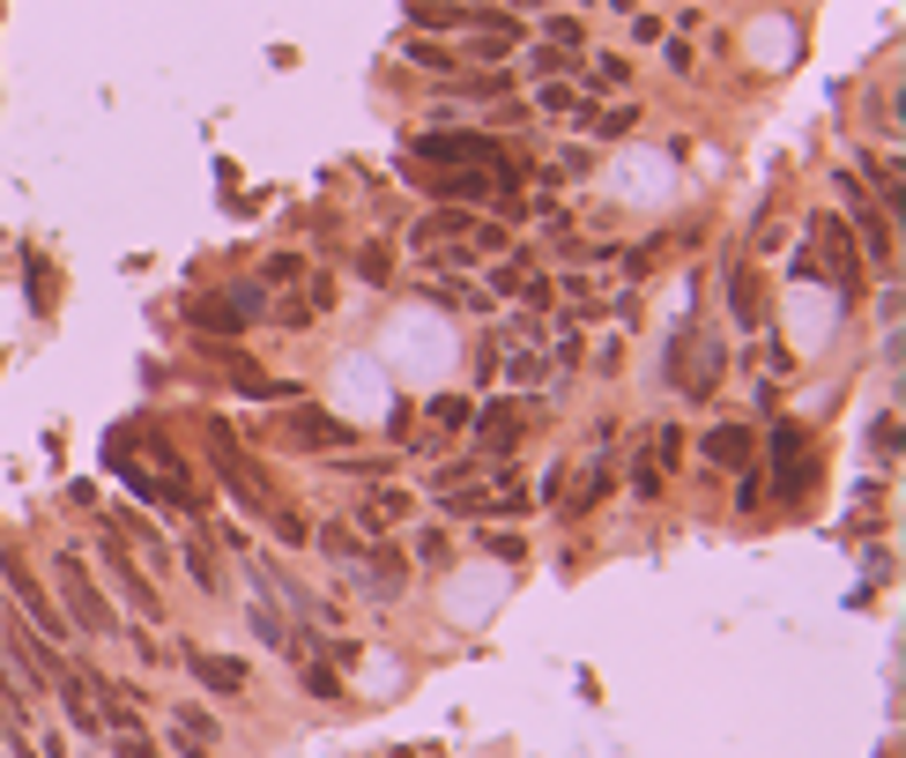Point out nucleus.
<instances>
[{
  "label": "nucleus",
  "instance_id": "obj_25",
  "mask_svg": "<svg viewBox=\"0 0 906 758\" xmlns=\"http://www.w3.org/2000/svg\"><path fill=\"white\" fill-rule=\"evenodd\" d=\"M409 60H417L424 74H439V82H446V74H454V52H446L439 38H409Z\"/></svg>",
  "mask_w": 906,
  "mask_h": 758
},
{
  "label": "nucleus",
  "instance_id": "obj_46",
  "mask_svg": "<svg viewBox=\"0 0 906 758\" xmlns=\"http://www.w3.org/2000/svg\"><path fill=\"white\" fill-rule=\"evenodd\" d=\"M357 269H365L371 283H387V245H365V261H357Z\"/></svg>",
  "mask_w": 906,
  "mask_h": 758
},
{
  "label": "nucleus",
  "instance_id": "obj_17",
  "mask_svg": "<svg viewBox=\"0 0 906 758\" xmlns=\"http://www.w3.org/2000/svg\"><path fill=\"white\" fill-rule=\"evenodd\" d=\"M446 90H454V98H468V104H498V98H506V74H498V68L446 74Z\"/></svg>",
  "mask_w": 906,
  "mask_h": 758
},
{
  "label": "nucleus",
  "instance_id": "obj_34",
  "mask_svg": "<svg viewBox=\"0 0 906 758\" xmlns=\"http://www.w3.org/2000/svg\"><path fill=\"white\" fill-rule=\"evenodd\" d=\"M632 491H639V498H654V491H662V462H654V454H639V462H632Z\"/></svg>",
  "mask_w": 906,
  "mask_h": 758
},
{
  "label": "nucleus",
  "instance_id": "obj_40",
  "mask_svg": "<svg viewBox=\"0 0 906 758\" xmlns=\"http://www.w3.org/2000/svg\"><path fill=\"white\" fill-rule=\"evenodd\" d=\"M735 476H743V484H735V506H743V514H751V506H765V484H759V476H751V468H735Z\"/></svg>",
  "mask_w": 906,
  "mask_h": 758
},
{
  "label": "nucleus",
  "instance_id": "obj_18",
  "mask_svg": "<svg viewBox=\"0 0 906 758\" xmlns=\"http://www.w3.org/2000/svg\"><path fill=\"white\" fill-rule=\"evenodd\" d=\"M409 23L417 30H461L468 8H454V0H409Z\"/></svg>",
  "mask_w": 906,
  "mask_h": 758
},
{
  "label": "nucleus",
  "instance_id": "obj_33",
  "mask_svg": "<svg viewBox=\"0 0 906 758\" xmlns=\"http://www.w3.org/2000/svg\"><path fill=\"white\" fill-rule=\"evenodd\" d=\"M513 291H520V305H528V313L542 320V305H550V275H520Z\"/></svg>",
  "mask_w": 906,
  "mask_h": 758
},
{
  "label": "nucleus",
  "instance_id": "obj_23",
  "mask_svg": "<svg viewBox=\"0 0 906 758\" xmlns=\"http://www.w3.org/2000/svg\"><path fill=\"white\" fill-rule=\"evenodd\" d=\"M869 179H877V209L899 223V201H906V186H899V156H892V164H869Z\"/></svg>",
  "mask_w": 906,
  "mask_h": 758
},
{
  "label": "nucleus",
  "instance_id": "obj_24",
  "mask_svg": "<svg viewBox=\"0 0 906 758\" xmlns=\"http://www.w3.org/2000/svg\"><path fill=\"white\" fill-rule=\"evenodd\" d=\"M179 558H186V573H194V580H201V587H208V595H216V587H223V573H216V558H208V550H201V543H194V536H179Z\"/></svg>",
  "mask_w": 906,
  "mask_h": 758
},
{
  "label": "nucleus",
  "instance_id": "obj_47",
  "mask_svg": "<svg viewBox=\"0 0 906 758\" xmlns=\"http://www.w3.org/2000/svg\"><path fill=\"white\" fill-rule=\"evenodd\" d=\"M335 476H365L371 484V476H387V462H335Z\"/></svg>",
  "mask_w": 906,
  "mask_h": 758
},
{
  "label": "nucleus",
  "instance_id": "obj_20",
  "mask_svg": "<svg viewBox=\"0 0 906 758\" xmlns=\"http://www.w3.org/2000/svg\"><path fill=\"white\" fill-rule=\"evenodd\" d=\"M468 424H476V402L468 394H439L431 402V432H468Z\"/></svg>",
  "mask_w": 906,
  "mask_h": 758
},
{
  "label": "nucleus",
  "instance_id": "obj_39",
  "mask_svg": "<svg viewBox=\"0 0 906 758\" xmlns=\"http://www.w3.org/2000/svg\"><path fill=\"white\" fill-rule=\"evenodd\" d=\"M305 305H313V320L335 313V305H343V297H335V275H313V297H305Z\"/></svg>",
  "mask_w": 906,
  "mask_h": 758
},
{
  "label": "nucleus",
  "instance_id": "obj_45",
  "mask_svg": "<svg viewBox=\"0 0 906 758\" xmlns=\"http://www.w3.org/2000/svg\"><path fill=\"white\" fill-rule=\"evenodd\" d=\"M877 454H884V462H899V416H884V424H877Z\"/></svg>",
  "mask_w": 906,
  "mask_h": 758
},
{
  "label": "nucleus",
  "instance_id": "obj_28",
  "mask_svg": "<svg viewBox=\"0 0 906 758\" xmlns=\"http://www.w3.org/2000/svg\"><path fill=\"white\" fill-rule=\"evenodd\" d=\"M23 269H30V305H38V313H52V269H45V253H30Z\"/></svg>",
  "mask_w": 906,
  "mask_h": 758
},
{
  "label": "nucleus",
  "instance_id": "obj_3",
  "mask_svg": "<svg viewBox=\"0 0 906 758\" xmlns=\"http://www.w3.org/2000/svg\"><path fill=\"white\" fill-rule=\"evenodd\" d=\"M98 558H104V573H112V587H120V603H126V610L142 617V625H156V617H164V595H156V580H149L142 565H134V550H126V543L112 536V528L98 536Z\"/></svg>",
  "mask_w": 906,
  "mask_h": 758
},
{
  "label": "nucleus",
  "instance_id": "obj_9",
  "mask_svg": "<svg viewBox=\"0 0 906 758\" xmlns=\"http://www.w3.org/2000/svg\"><path fill=\"white\" fill-rule=\"evenodd\" d=\"M468 60H506V52H520V23L506 16V8H468Z\"/></svg>",
  "mask_w": 906,
  "mask_h": 758
},
{
  "label": "nucleus",
  "instance_id": "obj_44",
  "mask_svg": "<svg viewBox=\"0 0 906 758\" xmlns=\"http://www.w3.org/2000/svg\"><path fill=\"white\" fill-rule=\"evenodd\" d=\"M536 104H542V112H572V90H564V82H542Z\"/></svg>",
  "mask_w": 906,
  "mask_h": 758
},
{
  "label": "nucleus",
  "instance_id": "obj_1",
  "mask_svg": "<svg viewBox=\"0 0 906 758\" xmlns=\"http://www.w3.org/2000/svg\"><path fill=\"white\" fill-rule=\"evenodd\" d=\"M60 595H68V625L90 639H120V610L98 595V580H90V565H82V550H60Z\"/></svg>",
  "mask_w": 906,
  "mask_h": 758
},
{
  "label": "nucleus",
  "instance_id": "obj_5",
  "mask_svg": "<svg viewBox=\"0 0 906 758\" xmlns=\"http://www.w3.org/2000/svg\"><path fill=\"white\" fill-rule=\"evenodd\" d=\"M528 424H536V402H520V394H506V402H483L476 410V462H498V454H513L520 439H528Z\"/></svg>",
  "mask_w": 906,
  "mask_h": 758
},
{
  "label": "nucleus",
  "instance_id": "obj_10",
  "mask_svg": "<svg viewBox=\"0 0 906 758\" xmlns=\"http://www.w3.org/2000/svg\"><path fill=\"white\" fill-rule=\"evenodd\" d=\"M810 239L825 245V269L839 275V297H847V305H855V297H862V261H855V245H847V223H833V216H817V223H810Z\"/></svg>",
  "mask_w": 906,
  "mask_h": 758
},
{
  "label": "nucleus",
  "instance_id": "obj_35",
  "mask_svg": "<svg viewBox=\"0 0 906 758\" xmlns=\"http://www.w3.org/2000/svg\"><path fill=\"white\" fill-rule=\"evenodd\" d=\"M261 283H297V253H268L261 261Z\"/></svg>",
  "mask_w": 906,
  "mask_h": 758
},
{
  "label": "nucleus",
  "instance_id": "obj_26",
  "mask_svg": "<svg viewBox=\"0 0 906 758\" xmlns=\"http://www.w3.org/2000/svg\"><path fill=\"white\" fill-rule=\"evenodd\" d=\"M291 669L305 677V691H319V699H335V691H343V669H327V661H313V655L291 661Z\"/></svg>",
  "mask_w": 906,
  "mask_h": 758
},
{
  "label": "nucleus",
  "instance_id": "obj_38",
  "mask_svg": "<svg viewBox=\"0 0 906 758\" xmlns=\"http://www.w3.org/2000/svg\"><path fill=\"white\" fill-rule=\"evenodd\" d=\"M268 521H275V536L291 543V550H297V543H313V528H305V521H297V514H275V506H268Z\"/></svg>",
  "mask_w": 906,
  "mask_h": 758
},
{
  "label": "nucleus",
  "instance_id": "obj_2",
  "mask_svg": "<svg viewBox=\"0 0 906 758\" xmlns=\"http://www.w3.org/2000/svg\"><path fill=\"white\" fill-rule=\"evenodd\" d=\"M0 580H8V595H16V610L38 625L45 639H68L74 625H68V610H60V595H45L38 587V573H30V558L23 550H0Z\"/></svg>",
  "mask_w": 906,
  "mask_h": 758
},
{
  "label": "nucleus",
  "instance_id": "obj_48",
  "mask_svg": "<svg viewBox=\"0 0 906 758\" xmlns=\"http://www.w3.org/2000/svg\"><path fill=\"white\" fill-rule=\"evenodd\" d=\"M8 758H45V751H30V736H23V729H8Z\"/></svg>",
  "mask_w": 906,
  "mask_h": 758
},
{
  "label": "nucleus",
  "instance_id": "obj_43",
  "mask_svg": "<svg viewBox=\"0 0 906 758\" xmlns=\"http://www.w3.org/2000/svg\"><path fill=\"white\" fill-rule=\"evenodd\" d=\"M550 46H564V52H580V23H572V16H550Z\"/></svg>",
  "mask_w": 906,
  "mask_h": 758
},
{
  "label": "nucleus",
  "instance_id": "obj_4",
  "mask_svg": "<svg viewBox=\"0 0 906 758\" xmlns=\"http://www.w3.org/2000/svg\"><path fill=\"white\" fill-rule=\"evenodd\" d=\"M179 313L194 320L201 335H245V327L268 313V305H261V291H194Z\"/></svg>",
  "mask_w": 906,
  "mask_h": 758
},
{
  "label": "nucleus",
  "instance_id": "obj_32",
  "mask_svg": "<svg viewBox=\"0 0 906 758\" xmlns=\"http://www.w3.org/2000/svg\"><path fill=\"white\" fill-rule=\"evenodd\" d=\"M506 372H513L520 387H536L542 372H550V357H542V343H536V350H520V357H513V365H506Z\"/></svg>",
  "mask_w": 906,
  "mask_h": 758
},
{
  "label": "nucleus",
  "instance_id": "obj_7",
  "mask_svg": "<svg viewBox=\"0 0 906 758\" xmlns=\"http://www.w3.org/2000/svg\"><path fill=\"white\" fill-rule=\"evenodd\" d=\"M275 432H283L291 446H305V454H335V446H349V439H357V432H349L343 416H327V410H305V402H297V410L283 416Z\"/></svg>",
  "mask_w": 906,
  "mask_h": 758
},
{
  "label": "nucleus",
  "instance_id": "obj_12",
  "mask_svg": "<svg viewBox=\"0 0 906 758\" xmlns=\"http://www.w3.org/2000/svg\"><path fill=\"white\" fill-rule=\"evenodd\" d=\"M839 194H847V209H855V231H862V253H869V261H892V245H899V239H892V216H884L877 201L862 194L855 179H839Z\"/></svg>",
  "mask_w": 906,
  "mask_h": 758
},
{
  "label": "nucleus",
  "instance_id": "obj_49",
  "mask_svg": "<svg viewBox=\"0 0 906 758\" xmlns=\"http://www.w3.org/2000/svg\"><path fill=\"white\" fill-rule=\"evenodd\" d=\"M0 669H8V647H0Z\"/></svg>",
  "mask_w": 906,
  "mask_h": 758
},
{
  "label": "nucleus",
  "instance_id": "obj_36",
  "mask_svg": "<svg viewBox=\"0 0 906 758\" xmlns=\"http://www.w3.org/2000/svg\"><path fill=\"white\" fill-rule=\"evenodd\" d=\"M112 758H164V751H156V744L134 729V736H112Z\"/></svg>",
  "mask_w": 906,
  "mask_h": 758
},
{
  "label": "nucleus",
  "instance_id": "obj_22",
  "mask_svg": "<svg viewBox=\"0 0 906 758\" xmlns=\"http://www.w3.org/2000/svg\"><path fill=\"white\" fill-rule=\"evenodd\" d=\"M729 313L743 320V327H759V275H743V269L729 275Z\"/></svg>",
  "mask_w": 906,
  "mask_h": 758
},
{
  "label": "nucleus",
  "instance_id": "obj_29",
  "mask_svg": "<svg viewBox=\"0 0 906 758\" xmlns=\"http://www.w3.org/2000/svg\"><path fill=\"white\" fill-rule=\"evenodd\" d=\"M594 82H602V90H624V82H632V60H617V52H594Z\"/></svg>",
  "mask_w": 906,
  "mask_h": 758
},
{
  "label": "nucleus",
  "instance_id": "obj_27",
  "mask_svg": "<svg viewBox=\"0 0 906 758\" xmlns=\"http://www.w3.org/2000/svg\"><path fill=\"white\" fill-rule=\"evenodd\" d=\"M632 120H639L632 104H617V112H594V120H588V134H602V142H617V134H632Z\"/></svg>",
  "mask_w": 906,
  "mask_h": 758
},
{
  "label": "nucleus",
  "instance_id": "obj_21",
  "mask_svg": "<svg viewBox=\"0 0 906 758\" xmlns=\"http://www.w3.org/2000/svg\"><path fill=\"white\" fill-rule=\"evenodd\" d=\"M528 68H536L542 82H558V74L580 68V52H564V46H550V38H542V46H528Z\"/></svg>",
  "mask_w": 906,
  "mask_h": 758
},
{
  "label": "nucleus",
  "instance_id": "obj_41",
  "mask_svg": "<svg viewBox=\"0 0 906 758\" xmlns=\"http://www.w3.org/2000/svg\"><path fill=\"white\" fill-rule=\"evenodd\" d=\"M417 558L424 565H446V536H439V528H417Z\"/></svg>",
  "mask_w": 906,
  "mask_h": 758
},
{
  "label": "nucleus",
  "instance_id": "obj_16",
  "mask_svg": "<svg viewBox=\"0 0 906 758\" xmlns=\"http://www.w3.org/2000/svg\"><path fill=\"white\" fill-rule=\"evenodd\" d=\"M476 231V209H461V201H439L431 216H417V239H468Z\"/></svg>",
  "mask_w": 906,
  "mask_h": 758
},
{
  "label": "nucleus",
  "instance_id": "obj_15",
  "mask_svg": "<svg viewBox=\"0 0 906 758\" xmlns=\"http://www.w3.org/2000/svg\"><path fill=\"white\" fill-rule=\"evenodd\" d=\"M751 454H759L751 424H721V432H706V462L713 468H751Z\"/></svg>",
  "mask_w": 906,
  "mask_h": 758
},
{
  "label": "nucleus",
  "instance_id": "obj_14",
  "mask_svg": "<svg viewBox=\"0 0 906 758\" xmlns=\"http://www.w3.org/2000/svg\"><path fill=\"white\" fill-rule=\"evenodd\" d=\"M172 744H179V758H208L216 751V714L201 707V699H179L172 707Z\"/></svg>",
  "mask_w": 906,
  "mask_h": 758
},
{
  "label": "nucleus",
  "instance_id": "obj_42",
  "mask_svg": "<svg viewBox=\"0 0 906 758\" xmlns=\"http://www.w3.org/2000/svg\"><path fill=\"white\" fill-rule=\"evenodd\" d=\"M319 655H327V669H357V639H327Z\"/></svg>",
  "mask_w": 906,
  "mask_h": 758
},
{
  "label": "nucleus",
  "instance_id": "obj_6",
  "mask_svg": "<svg viewBox=\"0 0 906 758\" xmlns=\"http://www.w3.org/2000/svg\"><path fill=\"white\" fill-rule=\"evenodd\" d=\"M208 454H216V468H223V484H231V498H238L245 514H268V484H261V462L253 454H238L231 446V432H208Z\"/></svg>",
  "mask_w": 906,
  "mask_h": 758
},
{
  "label": "nucleus",
  "instance_id": "obj_11",
  "mask_svg": "<svg viewBox=\"0 0 906 758\" xmlns=\"http://www.w3.org/2000/svg\"><path fill=\"white\" fill-rule=\"evenodd\" d=\"M52 699H60V714H68V729L74 736H98V699H90V677L74 669V661H60V677H52Z\"/></svg>",
  "mask_w": 906,
  "mask_h": 758
},
{
  "label": "nucleus",
  "instance_id": "obj_30",
  "mask_svg": "<svg viewBox=\"0 0 906 758\" xmlns=\"http://www.w3.org/2000/svg\"><path fill=\"white\" fill-rule=\"evenodd\" d=\"M594 498H610V468H602V462H594V468H588V484L572 491V514H588Z\"/></svg>",
  "mask_w": 906,
  "mask_h": 758
},
{
  "label": "nucleus",
  "instance_id": "obj_31",
  "mask_svg": "<svg viewBox=\"0 0 906 758\" xmlns=\"http://www.w3.org/2000/svg\"><path fill=\"white\" fill-rule=\"evenodd\" d=\"M319 543H327V550H335V558H357V550H365V536H357V528H343V521H335V528H319Z\"/></svg>",
  "mask_w": 906,
  "mask_h": 758
},
{
  "label": "nucleus",
  "instance_id": "obj_37",
  "mask_svg": "<svg viewBox=\"0 0 906 758\" xmlns=\"http://www.w3.org/2000/svg\"><path fill=\"white\" fill-rule=\"evenodd\" d=\"M759 365H765V372H795V357H787L781 335H765V343H759Z\"/></svg>",
  "mask_w": 906,
  "mask_h": 758
},
{
  "label": "nucleus",
  "instance_id": "obj_13",
  "mask_svg": "<svg viewBox=\"0 0 906 758\" xmlns=\"http://www.w3.org/2000/svg\"><path fill=\"white\" fill-rule=\"evenodd\" d=\"M179 655H186V669H194L208 691H223V699H238L245 677H253V669H245V655L231 661V655H216V647H179Z\"/></svg>",
  "mask_w": 906,
  "mask_h": 758
},
{
  "label": "nucleus",
  "instance_id": "obj_19",
  "mask_svg": "<svg viewBox=\"0 0 906 758\" xmlns=\"http://www.w3.org/2000/svg\"><path fill=\"white\" fill-rule=\"evenodd\" d=\"M409 514H417V498H409V491H371L365 528H387V521H409Z\"/></svg>",
  "mask_w": 906,
  "mask_h": 758
},
{
  "label": "nucleus",
  "instance_id": "obj_8",
  "mask_svg": "<svg viewBox=\"0 0 906 758\" xmlns=\"http://www.w3.org/2000/svg\"><path fill=\"white\" fill-rule=\"evenodd\" d=\"M343 573H349L357 587H365L371 603H394V595H401V580H409V565H401V550H387V543H379V550L365 543V550H357V558H349Z\"/></svg>",
  "mask_w": 906,
  "mask_h": 758
}]
</instances>
